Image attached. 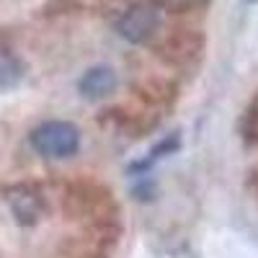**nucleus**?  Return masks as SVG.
Listing matches in <instances>:
<instances>
[{
	"label": "nucleus",
	"mask_w": 258,
	"mask_h": 258,
	"mask_svg": "<svg viewBox=\"0 0 258 258\" xmlns=\"http://www.w3.org/2000/svg\"><path fill=\"white\" fill-rule=\"evenodd\" d=\"M31 147L44 158H73L80 150V129L70 121H44L31 132Z\"/></svg>",
	"instance_id": "f257e3e1"
},
{
	"label": "nucleus",
	"mask_w": 258,
	"mask_h": 258,
	"mask_svg": "<svg viewBox=\"0 0 258 258\" xmlns=\"http://www.w3.org/2000/svg\"><path fill=\"white\" fill-rule=\"evenodd\" d=\"M158 31H160V11L158 6L150 3L129 6L116 21V34L129 44H150L158 36Z\"/></svg>",
	"instance_id": "f03ea898"
},
{
	"label": "nucleus",
	"mask_w": 258,
	"mask_h": 258,
	"mask_svg": "<svg viewBox=\"0 0 258 258\" xmlns=\"http://www.w3.org/2000/svg\"><path fill=\"white\" fill-rule=\"evenodd\" d=\"M8 204H11L16 220L21 225H34L41 217V212H44V202H41V197L29 186L11 188L8 191Z\"/></svg>",
	"instance_id": "7ed1b4c3"
},
{
	"label": "nucleus",
	"mask_w": 258,
	"mask_h": 258,
	"mask_svg": "<svg viewBox=\"0 0 258 258\" xmlns=\"http://www.w3.org/2000/svg\"><path fill=\"white\" fill-rule=\"evenodd\" d=\"M116 88V75L111 68H106V64H98V68H91L85 73L78 83V91L83 98L88 101H101L106 96H111Z\"/></svg>",
	"instance_id": "20e7f679"
},
{
	"label": "nucleus",
	"mask_w": 258,
	"mask_h": 258,
	"mask_svg": "<svg viewBox=\"0 0 258 258\" xmlns=\"http://www.w3.org/2000/svg\"><path fill=\"white\" fill-rule=\"evenodd\" d=\"M21 78H24V62L11 52L6 39L0 36V91L13 88Z\"/></svg>",
	"instance_id": "39448f33"
},
{
	"label": "nucleus",
	"mask_w": 258,
	"mask_h": 258,
	"mask_svg": "<svg viewBox=\"0 0 258 258\" xmlns=\"http://www.w3.org/2000/svg\"><path fill=\"white\" fill-rule=\"evenodd\" d=\"M207 3V0H158V8L163 11H173V13H186V11H197Z\"/></svg>",
	"instance_id": "423d86ee"
},
{
	"label": "nucleus",
	"mask_w": 258,
	"mask_h": 258,
	"mask_svg": "<svg viewBox=\"0 0 258 258\" xmlns=\"http://www.w3.org/2000/svg\"><path fill=\"white\" fill-rule=\"evenodd\" d=\"M248 3H255V0H248Z\"/></svg>",
	"instance_id": "0eeeda50"
}]
</instances>
